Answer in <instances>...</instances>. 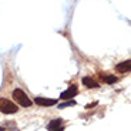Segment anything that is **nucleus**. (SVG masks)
Listing matches in <instances>:
<instances>
[{"mask_svg":"<svg viewBox=\"0 0 131 131\" xmlns=\"http://www.w3.org/2000/svg\"><path fill=\"white\" fill-rule=\"evenodd\" d=\"M51 131H64V127H59V128H54V130Z\"/></svg>","mask_w":131,"mask_h":131,"instance_id":"10","label":"nucleus"},{"mask_svg":"<svg viewBox=\"0 0 131 131\" xmlns=\"http://www.w3.org/2000/svg\"><path fill=\"white\" fill-rule=\"evenodd\" d=\"M131 69V61L130 60H127V61H121L118 63L117 66H115V70H117L118 73H128Z\"/></svg>","mask_w":131,"mask_h":131,"instance_id":"5","label":"nucleus"},{"mask_svg":"<svg viewBox=\"0 0 131 131\" xmlns=\"http://www.w3.org/2000/svg\"><path fill=\"white\" fill-rule=\"evenodd\" d=\"M0 111L3 114H14L19 111V107L13 101L6 100V98H0Z\"/></svg>","mask_w":131,"mask_h":131,"instance_id":"2","label":"nucleus"},{"mask_svg":"<svg viewBox=\"0 0 131 131\" xmlns=\"http://www.w3.org/2000/svg\"><path fill=\"white\" fill-rule=\"evenodd\" d=\"M0 131H6V130H4V128H3V127H0Z\"/></svg>","mask_w":131,"mask_h":131,"instance_id":"11","label":"nucleus"},{"mask_svg":"<svg viewBox=\"0 0 131 131\" xmlns=\"http://www.w3.org/2000/svg\"><path fill=\"white\" fill-rule=\"evenodd\" d=\"M34 103L37 105H41V107H51V105L57 104L56 98H44V97H36L34 98Z\"/></svg>","mask_w":131,"mask_h":131,"instance_id":"4","label":"nucleus"},{"mask_svg":"<svg viewBox=\"0 0 131 131\" xmlns=\"http://www.w3.org/2000/svg\"><path fill=\"white\" fill-rule=\"evenodd\" d=\"M12 95H13L14 100H16V101L19 103L20 105H23V107H30V105L33 104L31 100L29 98V95H27L21 89H16V90H13V94H12Z\"/></svg>","mask_w":131,"mask_h":131,"instance_id":"1","label":"nucleus"},{"mask_svg":"<svg viewBox=\"0 0 131 131\" xmlns=\"http://www.w3.org/2000/svg\"><path fill=\"white\" fill-rule=\"evenodd\" d=\"M77 94H79V89H77V85L73 84V85H70L66 91H63L61 94H60V98H61V100H70V98L75 97Z\"/></svg>","mask_w":131,"mask_h":131,"instance_id":"3","label":"nucleus"},{"mask_svg":"<svg viewBox=\"0 0 131 131\" xmlns=\"http://www.w3.org/2000/svg\"><path fill=\"white\" fill-rule=\"evenodd\" d=\"M61 124H63L61 118H54V120H51V121L47 124V130L51 131V130H54V128H59V127H61Z\"/></svg>","mask_w":131,"mask_h":131,"instance_id":"6","label":"nucleus"},{"mask_svg":"<svg viewBox=\"0 0 131 131\" xmlns=\"http://www.w3.org/2000/svg\"><path fill=\"white\" fill-rule=\"evenodd\" d=\"M83 84L87 87V89H97L98 84L91 79V77H83Z\"/></svg>","mask_w":131,"mask_h":131,"instance_id":"7","label":"nucleus"},{"mask_svg":"<svg viewBox=\"0 0 131 131\" xmlns=\"http://www.w3.org/2000/svg\"><path fill=\"white\" fill-rule=\"evenodd\" d=\"M77 103L74 101V100H69V101L63 103V104H59V108H66V107H73V105H75Z\"/></svg>","mask_w":131,"mask_h":131,"instance_id":"9","label":"nucleus"},{"mask_svg":"<svg viewBox=\"0 0 131 131\" xmlns=\"http://www.w3.org/2000/svg\"><path fill=\"white\" fill-rule=\"evenodd\" d=\"M101 79L104 80L107 84H113V83L117 81V77H115V75H101Z\"/></svg>","mask_w":131,"mask_h":131,"instance_id":"8","label":"nucleus"}]
</instances>
